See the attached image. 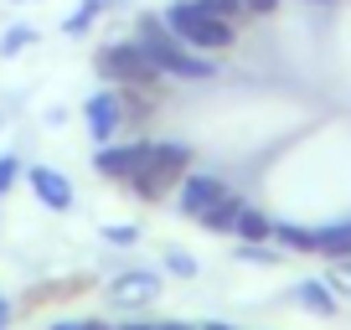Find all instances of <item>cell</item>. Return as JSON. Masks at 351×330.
<instances>
[{
  "label": "cell",
  "mask_w": 351,
  "mask_h": 330,
  "mask_svg": "<svg viewBox=\"0 0 351 330\" xmlns=\"http://www.w3.org/2000/svg\"><path fill=\"white\" fill-rule=\"evenodd\" d=\"M134 42H140V52L150 57V62L160 67L171 83H207V77H217V57L191 52V47L181 42V36H176L155 11H140V16H134Z\"/></svg>",
  "instance_id": "cell-1"
},
{
  "label": "cell",
  "mask_w": 351,
  "mask_h": 330,
  "mask_svg": "<svg viewBox=\"0 0 351 330\" xmlns=\"http://www.w3.org/2000/svg\"><path fill=\"white\" fill-rule=\"evenodd\" d=\"M160 21L171 26L181 42L191 47V52H207V57H222L238 47V26L232 21H217V16L202 11V0H171L160 11Z\"/></svg>",
  "instance_id": "cell-2"
},
{
  "label": "cell",
  "mask_w": 351,
  "mask_h": 330,
  "mask_svg": "<svg viewBox=\"0 0 351 330\" xmlns=\"http://www.w3.org/2000/svg\"><path fill=\"white\" fill-rule=\"evenodd\" d=\"M93 73H99L109 88H155V93H165V83H171V77L140 52L134 36H124V42H104L99 52H93Z\"/></svg>",
  "instance_id": "cell-3"
},
{
  "label": "cell",
  "mask_w": 351,
  "mask_h": 330,
  "mask_svg": "<svg viewBox=\"0 0 351 330\" xmlns=\"http://www.w3.org/2000/svg\"><path fill=\"white\" fill-rule=\"evenodd\" d=\"M191 165H197V155H191L186 140H155V150H150V160H145V170L130 181L134 201L155 207V201L176 196V186H181V176H186Z\"/></svg>",
  "instance_id": "cell-4"
},
{
  "label": "cell",
  "mask_w": 351,
  "mask_h": 330,
  "mask_svg": "<svg viewBox=\"0 0 351 330\" xmlns=\"http://www.w3.org/2000/svg\"><path fill=\"white\" fill-rule=\"evenodd\" d=\"M160 294H165L160 268H119V274L104 284V305L119 309V315H140V309H150Z\"/></svg>",
  "instance_id": "cell-5"
},
{
  "label": "cell",
  "mask_w": 351,
  "mask_h": 330,
  "mask_svg": "<svg viewBox=\"0 0 351 330\" xmlns=\"http://www.w3.org/2000/svg\"><path fill=\"white\" fill-rule=\"evenodd\" d=\"M150 150H155L150 134H140V140H109V144L93 150V170H99L104 181H114V186H130V181L145 170Z\"/></svg>",
  "instance_id": "cell-6"
},
{
  "label": "cell",
  "mask_w": 351,
  "mask_h": 330,
  "mask_svg": "<svg viewBox=\"0 0 351 330\" xmlns=\"http://www.w3.org/2000/svg\"><path fill=\"white\" fill-rule=\"evenodd\" d=\"M222 196H228V181H222L217 170H197V165H191L186 176H181V186H176V207L191 222H197L202 212H212Z\"/></svg>",
  "instance_id": "cell-7"
},
{
  "label": "cell",
  "mask_w": 351,
  "mask_h": 330,
  "mask_svg": "<svg viewBox=\"0 0 351 330\" xmlns=\"http://www.w3.org/2000/svg\"><path fill=\"white\" fill-rule=\"evenodd\" d=\"M83 124H88V134H93V144L119 140V134H124V103H119V88H109V83H104L99 93H88Z\"/></svg>",
  "instance_id": "cell-8"
},
{
  "label": "cell",
  "mask_w": 351,
  "mask_h": 330,
  "mask_svg": "<svg viewBox=\"0 0 351 330\" xmlns=\"http://www.w3.org/2000/svg\"><path fill=\"white\" fill-rule=\"evenodd\" d=\"M21 181L32 186V196L42 201L47 212H73V201H77V191H73V181L57 170V165H42V160H32V165H21Z\"/></svg>",
  "instance_id": "cell-9"
},
{
  "label": "cell",
  "mask_w": 351,
  "mask_h": 330,
  "mask_svg": "<svg viewBox=\"0 0 351 330\" xmlns=\"http://www.w3.org/2000/svg\"><path fill=\"white\" fill-rule=\"evenodd\" d=\"M93 289V274H62V279H47V284H32L21 294V305H16V315H36V309L47 305H62V299H77Z\"/></svg>",
  "instance_id": "cell-10"
},
{
  "label": "cell",
  "mask_w": 351,
  "mask_h": 330,
  "mask_svg": "<svg viewBox=\"0 0 351 330\" xmlns=\"http://www.w3.org/2000/svg\"><path fill=\"white\" fill-rule=\"evenodd\" d=\"M295 305L305 309V315L330 320V315L341 309V299H336V289H330L326 279H300V284H295Z\"/></svg>",
  "instance_id": "cell-11"
},
{
  "label": "cell",
  "mask_w": 351,
  "mask_h": 330,
  "mask_svg": "<svg viewBox=\"0 0 351 330\" xmlns=\"http://www.w3.org/2000/svg\"><path fill=\"white\" fill-rule=\"evenodd\" d=\"M160 99H165V93H155V88H119V103H124V129H145V124L160 114Z\"/></svg>",
  "instance_id": "cell-12"
},
{
  "label": "cell",
  "mask_w": 351,
  "mask_h": 330,
  "mask_svg": "<svg viewBox=\"0 0 351 330\" xmlns=\"http://www.w3.org/2000/svg\"><path fill=\"white\" fill-rule=\"evenodd\" d=\"M243 207H248V201H243L238 191L228 186V196H222V201H217L212 212H202L197 222H202L207 232H217V238H232V232H238V217H243Z\"/></svg>",
  "instance_id": "cell-13"
},
{
  "label": "cell",
  "mask_w": 351,
  "mask_h": 330,
  "mask_svg": "<svg viewBox=\"0 0 351 330\" xmlns=\"http://www.w3.org/2000/svg\"><path fill=\"white\" fill-rule=\"evenodd\" d=\"M315 253L320 258H351V217L315 227Z\"/></svg>",
  "instance_id": "cell-14"
},
{
  "label": "cell",
  "mask_w": 351,
  "mask_h": 330,
  "mask_svg": "<svg viewBox=\"0 0 351 330\" xmlns=\"http://www.w3.org/2000/svg\"><path fill=\"white\" fill-rule=\"evenodd\" d=\"M269 242H274V248H285V253H315V227H300V222H279V217H274Z\"/></svg>",
  "instance_id": "cell-15"
},
{
  "label": "cell",
  "mask_w": 351,
  "mask_h": 330,
  "mask_svg": "<svg viewBox=\"0 0 351 330\" xmlns=\"http://www.w3.org/2000/svg\"><path fill=\"white\" fill-rule=\"evenodd\" d=\"M109 11H114L109 0H77V11L62 16V31L67 36H88L93 26H99V16H109Z\"/></svg>",
  "instance_id": "cell-16"
},
{
  "label": "cell",
  "mask_w": 351,
  "mask_h": 330,
  "mask_svg": "<svg viewBox=\"0 0 351 330\" xmlns=\"http://www.w3.org/2000/svg\"><path fill=\"white\" fill-rule=\"evenodd\" d=\"M269 232H274V217L258 207H243L238 217V232H232V242H269Z\"/></svg>",
  "instance_id": "cell-17"
},
{
  "label": "cell",
  "mask_w": 351,
  "mask_h": 330,
  "mask_svg": "<svg viewBox=\"0 0 351 330\" xmlns=\"http://www.w3.org/2000/svg\"><path fill=\"white\" fill-rule=\"evenodd\" d=\"M42 42V31H36L32 21H16V26H5V36H0V57H21L26 47H36Z\"/></svg>",
  "instance_id": "cell-18"
},
{
  "label": "cell",
  "mask_w": 351,
  "mask_h": 330,
  "mask_svg": "<svg viewBox=\"0 0 351 330\" xmlns=\"http://www.w3.org/2000/svg\"><path fill=\"white\" fill-rule=\"evenodd\" d=\"M232 258H238V264L274 268V264H285V248H274V242H238V248H232Z\"/></svg>",
  "instance_id": "cell-19"
},
{
  "label": "cell",
  "mask_w": 351,
  "mask_h": 330,
  "mask_svg": "<svg viewBox=\"0 0 351 330\" xmlns=\"http://www.w3.org/2000/svg\"><path fill=\"white\" fill-rule=\"evenodd\" d=\"M160 274H171V279H197L202 264L186 253V248H165V253H160Z\"/></svg>",
  "instance_id": "cell-20"
},
{
  "label": "cell",
  "mask_w": 351,
  "mask_h": 330,
  "mask_svg": "<svg viewBox=\"0 0 351 330\" xmlns=\"http://www.w3.org/2000/svg\"><path fill=\"white\" fill-rule=\"evenodd\" d=\"M326 284L336 289V299H351V258H330V268H326Z\"/></svg>",
  "instance_id": "cell-21"
},
{
  "label": "cell",
  "mask_w": 351,
  "mask_h": 330,
  "mask_svg": "<svg viewBox=\"0 0 351 330\" xmlns=\"http://www.w3.org/2000/svg\"><path fill=\"white\" fill-rule=\"evenodd\" d=\"M104 242H109V248H134V242H140V227H134V222H104Z\"/></svg>",
  "instance_id": "cell-22"
},
{
  "label": "cell",
  "mask_w": 351,
  "mask_h": 330,
  "mask_svg": "<svg viewBox=\"0 0 351 330\" xmlns=\"http://www.w3.org/2000/svg\"><path fill=\"white\" fill-rule=\"evenodd\" d=\"M202 11L207 16H217V21H248V11H243V0H202Z\"/></svg>",
  "instance_id": "cell-23"
},
{
  "label": "cell",
  "mask_w": 351,
  "mask_h": 330,
  "mask_svg": "<svg viewBox=\"0 0 351 330\" xmlns=\"http://www.w3.org/2000/svg\"><path fill=\"white\" fill-rule=\"evenodd\" d=\"M47 330H119V325H109L99 315H73V320H52Z\"/></svg>",
  "instance_id": "cell-24"
},
{
  "label": "cell",
  "mask_w": 351,
  "mask_h": 330,
  "mask_svg": "<svg viewBox=\"0 0 351 330\" xmlns=\"http://www.w3.org/2000/svg\"><path fill=\"white\" fill-rule=\"evenodd\" d=\"M21 181V155H11V150H0V196Z\"/></svg>",
  "instance_id": "cell-25"
},
{
  "label": "cell",
  "mask_w": 351,
  "mask_h": 330,
  "mask_svg": "<svg viewBox=\"0 0 351 330\" xmlns=\"http://www.w3.org/2000/svg\"><path fill=\"white\" fill-rule=\"evenodd\" d=\"M279 5H285V0H243V11H248V16H274Z\"/></svg>",
  "instance_id": "cell-26"
},
{
  "label": "cell",
  "mask_w": 351,
  "mask_h": 330,
  "mask_svg": "<svg viewBox=\"0 0 351 330\" xmlns=\"http://www.w3.org/2000/svg\"><path fill=\"white\" fill-rule=\"evenodd\" d=\"M11 320H16V299L0 294V330H11Z\"/></svg>",
  "instance_id": "cell-27"
},
{
  "label": "cell",
  "mask_w": 351,
  "mask_h": 330,
  "mask_svg": "<svg viewBox=\"0 0 351 330\" xmlns=\"http://www.w3.org/2000/svg\"><path fill=\"white\" fill-rule=\"evenodd\" d=\"M155 330H197V325H186V320H155Z\"/></svg>",
  "instance_id": "cell-28"
},
{
  "label": "cell",
  "mask_w": 351,
  "mask_h": 330,
  "mask_svg": "<svg viewBox=\"0 0 351 330\" xmlns=\"http://www.w3.org/2000/svg\"><path fill=\"white\" fill-rule=\"evenodd\" d=\"M197 330H238V325H228V320H202Z\"/></svg>",
  "instance_id": "cell-29"
},
{
  "label": "cell",
  "mask_w": 351,
  "mask_h": 330,
  "mask_svg": "<svg viewBox=\"0 0 351 330\" xmlns=\"http://www.w3.org/2000/svg\"><path fill=\"white\" fill-rule=\"evenodd\" d=\"M119 330H155V320H124Z\"/></svg>",
  "instance_id": "cell-30"
},
{
  "label": "cell",
  "mask_w": 351,
  "mask_h": 330,
  "mask_svg": "<svg viewBox=\"0 0 351 330\" xmlns=\"http://www.w3.org/2000/svg\"><path fill=\"white\" fill-rule=\"evenodd\" d=\"M310 5H330V0H310Z\"/></svg>",
  "instance_id": "cell-31"
},
{
  "label": "cell",
  "mask_w": 351,
  "mask_h": 330,
  "mask_svg": "<svg viewBox=\"0 0 351 330\" xmlns=\"http://www.w3.org/2000/svg\"><path fill=\"white\" fill-rule=\"evenodd\" d=\"M109 5H124V0H109Z\"/></svg>",
  "instance_id": "cell-32"
},
{
  "label": "cell",
  "mask_w": 351,
  "mask_h": 330,
  "mask_svg": "<svg viewBox=\"0 0 351 330\" xmlns=\"http://www.w3.org/2000/svg\"><path fill=\"white\" fill-rule=\"evenodd\" d=\"M16 5H26V0H16Z\"/></svg>",
  "instance_id": "cell-33"
}]
</instances>
